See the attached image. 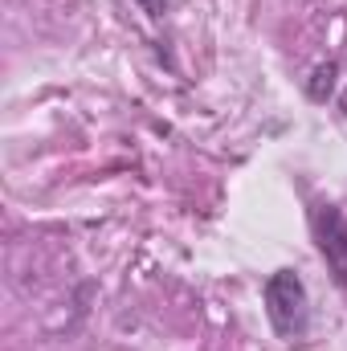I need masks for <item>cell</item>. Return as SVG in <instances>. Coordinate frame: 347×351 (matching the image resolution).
Here are the masks:
<instances>
[{"label":"cell","instance_id":"cell-4","mask_svg":"<svg viewBox=\"0 0 347 351\" xmlns=\"http://www.w3.org/2000/svg\"><path fill=\"white\" fill-rule=\"evenodd\" d=\"M135 4H139V8H143L152 21H160V16L168 12V0H135Z\"/></svg>","mask_w":347,"mask_h":351},{"label":"cell","instance_id":"cell-3","mask_svg":"<svg viewBox=\"0 0 347 351\" xmlns=\"http://www.w3.org/2000/svg\"><path fill=\"white\" fill-rule=\"evenodd\" d=\"M335 78H339V62L315 66L311 78H307V98H311V102H327V98L335 94Z\"/></svg>","mask_w":347,"mask_h":351},{"label":"cell","instance_id":"cell-2","mask_svg":"<svg viewBox=\"0 0 347 351\" xmlns=\"http://www.w3.org/2000/svg\"><path fill=\"white\" fill-rule=\"evenodd\" d=\"M311 229H315L319 254L327 258V269L335 274V282L347 290V217L335 204H319L311 213Z\"/></svg>","mask_w":347,"mask_h":351},{"label":"cell","instance_id":"cell-1","mask_svg":"<svg viewBox=\"0 0 347 351\" xmlns=\"http://www.w3.org/2000/svg\"><path fill=\"white\" fill-rule=\"evenodd\" d=\"M265 315H270V327L282 335V339H302L311 331V298H307V282L294 274V269H274L265 278Z\"/></svg>","mask_w":347,"mask_h":351}]
</instances>
